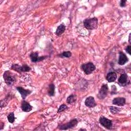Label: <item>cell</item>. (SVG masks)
I'll return each instance as SVG.
<instances>
[{"label":"cell","instance_id":"8fae6325","mask_svg":"<svg viewBox=\"0 0 131 131\" xmlns=\"http://www.w3.org/2000/svg\"><path fill=\"white\" fill-rule=\"evenodd\" d=\"M85 105L90 108L94 107L97 105V103L95 101L94 98L92 96H89L86 98L84 101Z\"/></svg>","mask_w":131,"mask_h":131},{"label":"cell","instance_id":"9c48e42d","mask_svg":"<svg viewBox=\"0 0 131 131\" xmlns=\"http://www.w3.org/2000/svg\"><path fill=\"white\" fill-rule=\"evenodd\" d=\"M48 56H39L38 53L37 52H32L30 54V58L32 62H37L43 60L47 58Z\"/></svg>","mask_w":131,"mask_h":131},{"label":"cell","instance_id":"4fadbf2b","mask_svg":"<svg viewBox=\"0 0 131 131\" xmlns=\"http://www.w3.org/2000/svg\"><path fill=\"white\" fill-rule=\"evenodd\" d=\"M20 107H21L22 111L25 112H29L33 108L32 106L31 105L29 102L25 101V100H23L21 101Z\"/></svg>","mask_w":131,"mask_h":131},{"label":"cell","instance_id":"277c9868","mask_svg":"<svg viewBox=\"0 0 131 131\" xmlns=\"http://www.w3.org/2000/svg\"><path fill=\"white\" fill-rule=\"evenodd\" d=\"M10 69L19 73L29 72L31 70V68L26 64H23L22 66H20L18 64H13L11 65Z\"/></svg>","mask_w":131,"mask_h":131},{"label":"cell","instance_id":"603a6c76","mask_svg":"<svg viewBox=\"0 0 131 131\" xmlns=\"http://www.w3.org/2000/svg\"><path fill=\"white\" fill-rule=\"evenodd\" d=\"M68 109V106L67 105H66L65 104H62L58 108V109L57 110V113H59L62 112L64 111H66Z\"/></svg>","mask_w":131,"mask_h":131},{"label":"cell","instance_id":"cb8c5ba5","mask_svg":"<svg viewBox=\"0 0 131 131\" xmlns=\"http://www.w3.org/2000/svg\"><path fill=\"white\" fill-rule=\"evenodd\" d=\"M127 2V1L126 0H122L120 2V6L121 7H125L126 5V3Z\"/></svg>","mask_w":131,"mask_h":131},{"label":"cell","instance_id":"2e32d148","mask_svg":"<svg viewBox=\"0 0 131 131\" xmlns=\"http://www.w3.org/2000/svg\"><path fill=\"white\" fill-rule=\"evenodd\" d=\"M66 30V26L63 24H60L57 28L55 31V34L57 36H60Z\"/></svg>","mask_w":131,"mask_h":131},{"label":"cell","instance_id":"4316f807","mask_svg":"<svg viewBox=\"0 0 131 131\" xmlns=\"http://www.w3.org/2000/svg\"><path fill=\"white\" fill-rule=\"evenodd\" d=\"M79 130H86L85 129H82V128H80Z\"/></svg>","mask_w":131,"mask_h":131},{"label":"cell","instance_id":"7c38bea8","mask_svg":"<svg viewBox=\"0 0 131 131\" xmlns=\"http://www.w3.org/2000/svg\"><path fill=\"white\" fill-rule=\"evenodd\" d=\"M113 104L118 106H123L126 103V99L124 97H116L112 101Z\"/></svg>","mask_w":131,"mask_h":131},{"label":"cell","instance_id":"ac0fdd59","mask_svg":"<svg viewBox=\"0 0 131 131\" xmlns=\"http://www.w3.org/2000/svg\"><path fill=\"white\" fill-rule=\"evenodd\" d=\"M12 99V96L10 95H7L4 99L1 100V108L3 107H5L8 103H9V101Z\"/></svg>","mask_w":131,"mask_h":131},{"label":"cell","instance_id":"ba28073f","mask_svg":"<svg viewBox=\"0 0 131 131\" xmlns=\"http://www.w3.org/2000/svg\"><path fill=\"white\" fill-rule=\"evenodd\" d=\"M108 93V86L107 84H103L101 86L98 94L97 95V97L99 99H104Z\"/></svg>","mask_w":131,"mask_h":131},{"label":"cell","instance_id":"6da1fadb","mask_svg":"<svg viewBox=\"0 0 131 131\" xmlns=\"http://www.w3.org/2000/svg\"><path fill=\"white\" fill-rule=\"evenodd\" d=\"M83 25L88 30H93L96 29L98 27V19L96 17L86 18L83 21Z\"/></svg>","mask_w":131,"mask_h":131},{"label":"cell","instance_id":"8992f818","mask_svg":"<svg viewBox=\"0 0 131 131\" xmlns=\"http://www.w3.org/2000/svg\"><path fill=\"white\" fill-rule=\"evenodd\" d=\"M118 83L121 86H125L130 83L128 75L126 73H122L118 78Z\"/></svg>","mask_w":131,"mask_h":131},{"label":"cell","instance_id":"7402d4cb","mask_svg":"<svg viewBox=\"0 0 131 131\" xmlns=\"http://www.w3.org/2000/svg\"><path fill=\"white\" fill-rule=\"evenodd\" d=\"M60 57H67V58H69L72 56V53L70 51H64L60 54L58 55Z\"/></svg>","mask_w":131,"mask_h":131},{"label":"cell","instance_id":"5b68a950","mask_svg":"<svg viewBox=\"0 0 131 131\" xmlns=\"http://www.w3.org/2000/svg\"><path fill=\"white\" fill-rule=\"evenodd\" d=\"M81 69L85 74L89 75L92 73L96 70V67L92 62H89L82 64L81 66Z\"/></svg>","mask_w":131,"mask_h":131},{"label":"cell","instance_id":"9a60e30c","mask_svg":"<svg viewBox=\"0 0 131 131\" xmlns=\"http://www.w3.org/2000/svg\"><path fill=\"white\" fill-rule=\"evenodd\" d=\"M117 77V76L115 72H111L107 73L106 77V79L108 82H113L116 80Z\"/></svg>","mask_w":131,"mask_h":131},{"label":"cell","instance_id":"7a4b0ae2","mask_svg":"<svg viewBox=\"0 0 131 131\" xmlns=\"http://www.w3.org/2000/svg\"><path fill=\"white\" fill-rule=\"evenodd\" d=\"M3 78L5 83L8 86L13 85L16 81L15 75L10 71H6L4 72Z\"/></svg>","mask_w":131,"mask_h":131},{"label":"cell","instance_id":"484cf974","mask_svg":"<svg viewBox=\"0 0 131 131\" xmlns=\"http://www.w3.org/2000/svg\"><path fill=\"white\" fill-rule=\"evenodd\" d=\"M130 35H131V34L129 33V36H128V42H129V44H130V43H131V41H130Z\"/></svg>","mask_w":131,"mask_h":131},{"label":"cell","instance_id":"52a82bcc","mask_svg":"<svg viewBox=\"0 0 131 131\" xmlns=\"http://www.w3.org/2000/svg\"><path fill=\"white\" fill-rule=\"evenodd\" d=\"M99 123L101 125L108 129H111L113 126L112 121L103 116L100 117Z\"/></svg>","mask_w":131,"mask_h":131},{"label":"cell","instance_id":"30bf717a","mask_svg":"<svg viewBox=\"0 0 131 131\" xmlns=\"http://www.w3.org/2000/svg\"><path fill=\"white\" fill-rule=\"evenodd\" d=\"M16 89L21 95V97L23 100H25V98L32 93V91L25 89L21 86H17L16 87Z\"/></svg>","mask_w":131,"mask_h":131},{"label":"cell","instance_id":"e0dca14e","mask_svg":"<svg viewBox=\"0 0 131 131\" xmlns=\"http://www.w3.org/2000/svg\"><path fill=\"white\" fill-rule=\"evenodd\" d=\"M76 96L74 94H71L69 96L67 99V102L71 105H74L76 102Z\"/></svg>","mask_w":131,"mask_h":131},{"label":"cell","instance_id":"44dd1931","mask_svg":"<svg viewBox=\"0 0 131 131\" xmlns=\"http://www.w3.org/2000/svg\"><path fill=\"white\" fill-rule=\"evenodd\" d=\"M110 112L113 114H116L121 111V109L120 108L115 107V106H111L110 107Z\"/></svg>","mask_w":131,"mask_h":131},{"label":"cell","instance_id":"3957f363","mask_svg":"<svg viewBox=\"0 0 131 131\" xmlns=\"http://www.w3.org/2000/svg\"><path fill=\"white\" fill-rule=\"evenodd\" d=\"M78 122L77 119H73L67 123L58 124L57 128L60 130H68L75 127L77 125Z\"/></svg>","mask_w":131,"mask_h":131},{"label":"cell","instance_id":"ffe728a7","mask_svg":"<svg viewBox=\"0 0 131 131\" xmlns=\"http://www.w3.org/2000/svg\"><path fill=\"white\" fill-rule=\"evenodd\" d=\"M15 119V118L14 116V114L13 112L10 113L7 116V119L8 121L11 123H13L14 122Z\"/></svg>","mask_w":131,"mask_h":131},{"label":"cell","instance_id":"d6986e66","mask_svg":"<svg viewBox=\"0 0 131 131\" xmlns=\"http://www.w3.org/2000/svg\"><path fill=\"white\" fill-rule=\"evenodd\" d=\"M48 94L50 96H54L55 94V85L53 83H51L49 85L48 89Z\"/></svg>","mask_w":131,"mask_h":131},{"label":"cell","instance_id":"5bb4252c","mask_svg":"<svg viewBox=\"0 0 131 131\" xmlns=\"http://www.w3.org/2000/svg\"><path fill=\"white\" fill-rule=\"evenodd\" d=\"M128 60V59L126 55L121 51L119 52V57L118 59V63L120 65H124Z\"/></svg>","mask_w":131,"mask_h":131},{"label":"cell","instance_id":"d4e9b609","mask_svg":"<svg viewBox=\"0 0 131 131\" xmlns=\"http://www.w3.org/2000/svg\"><path fill=\"white\" fill-rule=\"evenodd\" d=\"M130 49H131V46H130V45L127 46L126 47V48L125 49L126 52L127 53H128L129 55H130Z\"/></svg>","mask_w":131,"mask_h":131}]
</instances>
